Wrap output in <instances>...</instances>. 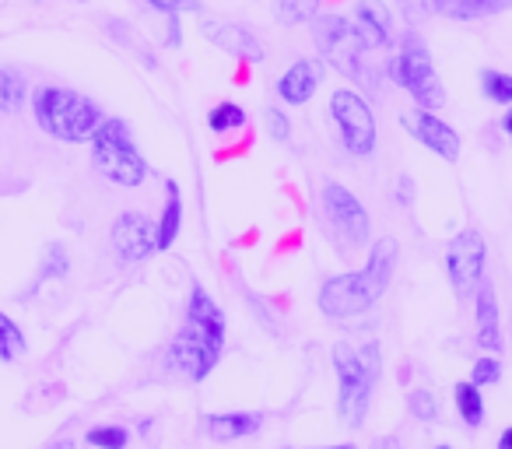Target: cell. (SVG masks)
I'll return each mask as SVG.
<instances>
[{"instance_id":"17","label":"cell","mask_w":512,"mask_h":449,"mask_svg":"<svg viewBox=\"0 0 512 449\" xmlns=\"http://www.w3.org/2000/svg\"><path fill=\"white\" fill-rule=\"evenodd\" d=\"M264 425V414H253V411H232V414H207L204 428L214 442H232L242 439V435H253L260 432Z\"/></svg>"},{"instance_id":"35","label":"cell","mask_w":512,"mask_h":449,"mask_svg":"<svg viewBox=\"0 0 512 449\" xmlns=\"http://www.w3.org/2000/svg\"><path fill=\"white\" fill-rule=\"evenodd\" d=\"M50 449H74V442H53Z\"/></svg>"},{"instance_id":"12","label":"cell","mask_w":512,"mask_h":449,"mask_svg":"<svg viewBox=\"0 0 512 449\" xmlns=\"http://www.w3.org/2000/svg\"><path fill=\"white\" fill-rule=\"evenodd\" d=\"M404 130L414 137V141L425 144L428 151H435L439 158H446V162H460V134H456L449 123H442L435 113L418 109V113L404 116Z\"/></svg>"},{"instance_id":"14","label":"cell","mask_w":512,"mask_h":449,"mask_svg":"<svg viewBox=\"0 0 512 449\" xmlns=\"http://www.w3.org/2000/svg\"><path fill=\"white\" fill-rule=\"evenodd\" d=\"M204 39H211L218 50L232 53V57H242V60H264V43L253 36L249 29L242 25H228V22H204L200 25Z\"/></svg>"},{"instance_id":"36","label":"cell","mask_w":512,"mask_h":449,"mask_svg":"<svg viewBox=\"0 0 512 449\" xmlns=\"http://www.w3.org/2000/svg\"><path fill=\"white\" fill-rule=\"evenodd\" d=\"M323 449H355V446H351V442H348V446H323Z\"/></svg>"},{"instance_id":"11","label":"cell","mask_w":512,"mask_h":449,"mask_svg":"<svg viewBox=\"0 0 512 449\" xmlns=\"http://www.w3.org/2000/svg\"><path fill=\"white\" fill-rule=\"evenodd\" d=\"M113 250L123 264H141L155 253V225L141 211H123L113 221Z\"/></svg>"},{"instance_id":"37","label":"cell","mask_w":512,"mask_h":449,"mask_svg":"<svg viewBox=\"0 0 512 449\" xmlns=\"http://www.w3.org/2000/svg\"><path fill=\"white\" fill-rule=\"evenodd\" d=\"M435 449H453V446H435Z\"/></svg>"},{"instance_id":"7","label":"cell","mask_w":512,"mask_h":449,"mask_svg":"<svg viewBox=\"0 0 512 449\" xmlns=\"http://www.w3.org/2000/svg\"><path fill=\"white\" fill-rule=\"evenodd\" d=\"M313 39L330 67H337L351 81H365V53H369V46H365L362 32L355 29V22H348L341 15L313 18Z\"/></svg>"},{"instance_id":"5","label":"cell","mask_w":512,"mask_h":449,"mask_svg":"<svg viewBox=\"0 0 512 449\" xmlns=\"http://www.w3.org/2000/svg\"><path fill=\"white\" fill-rule=\"evenodd\" d=\"M92 165L116 186H141L148 179V162L123 120H102V127L92 134Z\"/></svg>"},{"instance_id":"13","label":"cell","mask_w":512,"mask_h":449,"mask_svg":"<svg viewBox=\"0 0 512 449\" xmlns=\"http://www.w3.org/2000/svg\"><path fill=\"white\" fill-rule=\"evenodd\" d=\"M323 85V60L316 57H302L281 74L278 81V95L288 102V106H306Z\"/></svg>"},{"instance_id":"6","label":"cell","mask_w":512,"mask_h":449,"mask_svg":"<svg viewBox=\"0 0 512 449\" xmlns=\"http://www.w3.org/2000/svg\"><path fill=\"white\" fill-rule=\"evenodd\" d=\"M393 81L418 102V109L425 113H439L446 106V88H442L439 71L432 67V57H428L425 43H421L418 32H407L404 43H400V53L390 64Z\"/></svg>"},{"instance_id":"32","label":"cell","mask_w":512,"mask_h":449,"mask_svg":"<svg viewBox=\"0 0 512 449\" xmlns=\"http://www.w3.org/2000/svg\"><path fill=\"white\" fill-rule=\"evenodd\" d=\"M372 449H404V446H400V442L393 439V435H383V439L372 442Z\"/></svg>"},{"instance_id":"30","label":"cell","mask_w":512,"mask_h":449,"mask_svg":"<svg viewBox=\"0 0 512 449\" xmlns=\"http://www.w3.org/2000/svg\"><path fill=\"white\" fill-rule=\"evenodd\" d=\"M155 11H165V15H179V11H200V0H148Z\"/></svg>"},{"instance_id":"9","label":"cell","mask_w":512,"mask_h":449,"mask_svg":"<svg viewBox=\"0 0 512 449\" xmlns=\"http://www.w3.org/2000/svg\"><path fill=\"white\" fill-rule=\"evenodd\" d=\"M320 204L330 221V229L337 232V239H341L348 250H362V246L369 243V214H365L362 200H358L348 186L327 179L320 193Z\"/></svg>"},{"instance_id":"33","label":"cell","mask_w":512,"mask_h":449,"mask_svg":"<svg viewBox=\"0 0 512 449\" xmlns=\"http://www.w3.org/2000/svg\"><path fill=\"white\" fill-rule=\"evenodd\" d=\"M498 449H512V425L505 428L502 435H498Z\"/></svg>"},{"instance_id":"10","label":"cell","mask_w":512,"mask_h":449,"mask_svg":"<svg viewBox=\"0 0 512 449\" xmlns=\"http://www.w3.org/2000/svg\"><path fill=\"white\" fill-rule=\"evenodd\" d=\"M484 257H488V250H484L481 232H474V229H463L460 236L449 243L446 271H449V281H453L456 295L477 292V285L484 281Z\"/></svg>"},{"instance_id":"1","label":"cell","mask_w":512,"mask_h":449,"mask_svg":"<svg viewBox=\"0 0 512 449\" xmlns=\"http://www.w3.org/2000/svg\"><path fill=\"white\" fill-rule=\"evenodd\" d=\"M221 348H225V313L218 302L207 295L200 281H193L190 302H186V320L179 334L172 337L169 351H165V365L190 383H204L211 369L218 365Z\"/></svg>"},{"instance_id":"21","label":"cell","mask_w":512,"mask_h":449,"mask_svg":"<svg viewBox=\"0 0 512 449\" xmlns=\"http://www.w3.org/2000/svg\"><path fill=\"white\" fill-rule=\"evenodd\" d=\"M453 397H456V407H460L463 425H467V428L481 425V421H484V397L477 393V386L474 383H456Z\"/></svg>"},{"instance_id":"31","label":"cell","mask_w":512,"mask_h":449,"mask_svg":"<svg viewBox=\"0 0 512 449\" xmlns=\"http://www.w3.org/2000/svg\"><path fill=\"white\" fill-rule=\"evenodd\" d=\"M442 4H446V0H404V11L411 18H421V15H435V11H442Z\"/></svg>"},{"instance_id":"22","label":"cell","mask_w":512,"mask_h":449,"mask_svg":"<svg viewBox=\"0 0 512 449\" xmlns=\"http://www.w3.org/2000/svg\"><path fill=\"white\" fill-rule=\"evenodd\" d=\"M320 15V0H274V18L281 25H306Z\"/></svg>"},{"instance_id":"24","label":"cell","mask_w":512,"mask_h":449,"mask_svg":"<svg viewBox=\"0 0 512 449\" xmlns=\"http://www.w3.org/2000/svg\"><path fill=\"white\" fill-rule=\"evenodd\" d=\"M25 355V334L11 323V316L0 313V362H15Z\"/></svg>"},{"instance_id":"26","label":"cell","mask_w":512,"mask_h":449,"mask_svg":"<svg viewBox=\"0 0 512 449\" xmlns=\"http://www.w3.org/2000/svg\"><path fill=\"white\" fill-rule=\"evenodd\" d=\"M498 379H502V362H498L495 355H484L474 362V369H470V383L481 390V386H495Z\"/></svg>"},{"instance_id":"4","label":"cell","mask_w":512,"mask_h":449,"mask_svg":"<svg viewBox=\"0 0 512 449\" xmlns=\"http://www.w3.org/2000/svg\"><path fill=\"white\" fill-rule=\"evenodd\" d=\"M32 113H36V123L46 134L67 144L92 141V134L102 127L99 102L74 92V88H60V85L36 88V95H32Z\"/></svg>"},{"instance_id":"28","label":"cell","mask_w":512,"mask_h":449,"mask_svg":"<svg viewBox=\"0 0 512 449\" xmlns=\"http://www.w3.org/2000/svg\"><path fill=\"white\" fill-rule=\"evenodd\" d=\"M407 407H411V414H414V418H421V421L439 418V404H435V397L428 390H414L411 397H407Z\"/></svg>"},{"instance_id":"2","label":"cell","mask_w":512,"mask_h":449,"mask_svg":"<svg viewBox=\"0 0 512 449\" xmlns=\"http://www.w3.org/2000/svg\"><path fill=\"white\" fill-rule=\"evenodd\" d=\"M397 257L400 246L397 239H379L372 246L369 260H365L362 271L341 274V278H330L327 285L320 288V309L330 316V320H348V316H362L376 306L386 295L393 281V271H397Z\"/></svg>"},{"instance_id":"20","label":"cell","mask_w":512,"mask_h":449,"mask_svg":"<svg viewBox=\"0 0 512 449\" xmlns=\"http://www.w3.org/2000/svg\"><path fill=\"white\" fill-rule=\"evenodd\" d=\"M25 92H29V85H25V78L15 71V67H0V113H22L25 106Z\"/></svg>"},{"instance_id":"3","label":"cell","mask_w":512,"mask_h":449,"mask_svg":"<svg viewBox=\"0 0 512 449\" xmlns=\"http://www.w3.org/2000/svg\"><path fill=\"white\" fill-rule=\"evenodd\" d=\"M379 362H383V351H379L376 341L362 344V348H351L348 341L334 344L337 414H341L344 425H351V428L365 425L372 390H376V383H379Z\"/></svg>"},{"instance_id":"23","label":"cell","mask_w":512,"mask_h":449,"mask_svg":"<svg viewBox=\"0 0 512 449\" xmlns=\"http://www.w3.org/2000/svg\"><path fill=\"white\" fill-rule=\"evenodd\" d=\"M207 127H211L214 134H232V130L246 127V109L235 106V102H221V106H214L211 113H207Z\"/></svg>"},{"instance_id":"29","label":"cell","mask_w":512,"mask_h":449,"mask_svg":"<svg viewBox=\"0 0 512 449\" xmlns=\"http://www.w3.org/2000/svg\"><path fill=\"white\" fill-rule=\"evenodd\" d=\"M264 120H267V130H271V137L278 144H285L288 137H292V123H288V116L281 113V109H264Z\"/></svg>"},{"instance_id":"8","label":"cell","mask_w":512,"mask_h":449,"mask_svg":"<svg viewBox=\"0 0 512 449\" xmlns=\"http://www.w3.org/2000/svg\"><path fill=\"white\" fill-rule=\"evenodd\" d=\"M330 113H334L341 141L351 155L365 158L376 151V113H372L362 95L351 92V88H337V92L330 95Z\"/></svg>"},{"instance_id":"15","label":"cell","mask_w":512,"mask_h":449,"mask_svg":"<svg viewBox=\"0 0 512 449\" xmlns=\"http://www.w3.org/2000/svg\"><path fill=\"white\" fill-rule=\"evenodd\" d=\"M355 29L362 32L365 46L376 50V46H386L393 36V18L390 8L383 0H358L355 4Z\"/></svg>"},{"instance_id":"16","label":"cell","mask_w":512,"mask_h":449,"mask_svg":"<svg viewBox=\"0 0 512 449\" xmlns=\"http://www.w3.org/2000/svg\"><path fill=\"white\" fill-rule=\"evenodd\" d=\"M477 344L484 351H502V327H498V295L491 281L477 285Z\"/></svg>"},{"instance_id":"34","label":"cell","mask_w":512,"mask_h":449,"mask_svg":"<svg viewBox=\"0 0 512 449\" xmlns=\"http://www.w3.org/2000/svg\"><path fill=\"white\" fill-rule=\"evenodd\" d=\"M502 130L509 134V141H512V106H509V113L502 116Z\"/></svg>"},{"instance_id":"19","label":"cell","mask_w":512,"mask_h":449,"mask_svg":"<svg viewBox=\"0 0 512 449\" xmlns=\"http://www.w3.org/2000/svg\"><path fill=\"white\" fill-rule=\"evenodd\" d=\"M512 8V0H446L442 4V15L456 18V22H477V18L502 15Z\"/></svg>"},{"instance_id":"18","label":"cell","mask_w":512,"mask_h":449,"mask_svg":"<svg viewBox=\"0 0 512 449\" xmlns=\"http://www.w3.org/2000/svg\"><path fill=\"white\" fill-rule=\"evenodd\" d=\"M183 229V193L176 179H165V211L155 225V250H169Z\"/></svg>"},{"instance_id":"25","label":"cell","mask_w":512,"mask_h":449,"mask_svg":"<svg viewBox=\"0 0 512 449\" xmlns=\"http://www.w3.org/2000/svg\"><path fill=\"white\" fill-rule=\"evenodd\" d=\"M481 85H484V95L498 106H512V74H502V71H481Z\"/></svg>"},{"instance_id":"27","label":"cell","mask_w":512,"mask_h":449,"mask_svg":"<svg viewBox=\"0 0 512 449\" xmlns=\"http://www.w3.org/2000/svg\"><path fill=\"white\" fill-rule=\"evenodd\" d=\"M85 439L99 449H123L130 435H127V428H120V425H102V428H92Z\"/></svg>"}]
</instances>
